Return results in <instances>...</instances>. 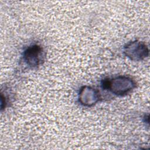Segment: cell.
Returning a JSON list of instances; mask_svg holds the SVG:
<instances>
[{"label": "cell", "instance_id": "1", "mask_svg": "<svg viewBox=\"0 0 150 150\" xmlns=\"http://www.w3.org/2000/svg\"><path fill=\"white\" fill-rule=\"evenodd\" d=\"M41 51V49L38 46H33L28 48L25 53V56L28 62L34 61V63H37V59L38 60V56Z\"/></svg>", "mask_w": 150, "mask_h": 150}]
</instances>
